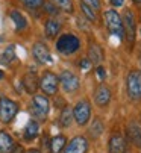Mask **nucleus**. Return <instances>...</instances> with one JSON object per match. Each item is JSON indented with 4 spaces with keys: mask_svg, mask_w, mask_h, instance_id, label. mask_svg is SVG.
<instances>
[{
    "mask_svg": "<svg viewBox=\"0 0 141 153\" xmlns=\"http://www.w3.org/2000/svg\"><path fill=\"white\" fill-rule=\"evenodd\" d=\"M79 46H81V42H79L78 36H75L73 33H64L56 41V49L62 55H72V53H75L79 49Z\"/></svg>",
    "mask_w": 141,
    "mask_h": 153,
    "instance_id": "nucleus-1",
    "label": "nucleus"
},
{
    "mask_svg": "<svg viewBox=\"0 0 141 153\" xmlns=\"http://www.w3.org/2000/svg\"><path fill=\"white\" fill-rule=\"evenodd\" d=\"M105 23L108 30L117 36V38H123L125 30H123V23H122V17L117 14V11H106L105 12Z\"/></svg>",
    "mask_w": 141,
    "mask_h": 153,
    "instance_id": "nucleus-2",
    "label": "nucleus"
},
{
    "mask_svg": "<svg viewBox=\"0 0 141 153\" xmlns=\"http://www.w3.org/2000/svg\"><path fill=\"white\" fill-rule=\"evenodd\" d=\"M126 86H128V94L132 100H140L141 99V71L134 70L128 74L126 79Z\"/></svg>",
    "mask_w": 141,
    "mask_h": 153,
    "instance_id": "nucleus-3",
    "label": "nucleus"
},
{
    "mask_svg": "<svg viewBox=\"0 0 141 153\" xmlns=\"http://www.w3.org/2000/svg\"><path fill=\"white\" fill-rule=\"evenodd\" d=\"M18 112V105L8 97L0 99V120L3 123H9Z\"/></svg>",
    "mask_w": 141,
    "mask_h": 153,
    "instance_id": "nucleus-4",
    "label": "nucleus"
},
{
    "mask_svg": "<svg viewBox=\"0 0 141 153\" xmlns=\"http://www.w3.org/2000/svg\"><path fill=\"white\" fill-rule=\"evenodd\" d=\"M73 117H75L76 123L81 126L88 123V120L91 117V106H90L88 100H81L76 103V106L73 109Z\"/></svg>",
    "mask_w": 141,
    "mask_h": 153,
    "instance_id": "nucleus-5",
    "label": "nucleus"
},
{
    "mask_svg": "<svg viewBox=\"0 0 141 153\" xmlns=\"http://www.w3.org/2000/svg\"><path fill=\"white\" fill-rule=\"evenodd\" d=\"M58 85H59V79L56 77V74L46 71L40 80V86L41 90L47 94V96H55L58 91Z\"/></svg>",
    "mask_w": 141,
    "mask_h": 153,
    "instance_id": "nucleus-6",
    "label": "nucleus"
},
{
    "mask_svg": "<svg viewBox=\"0 0 141 153\" xmlns=\"http://www.w3.org/2000/svg\"><path fill=\"white\" fill-rule=\"evenodd\" d=\"M123 30L126 33V38H128V42L132 46L134 41H135V18H134V14L132 11H125V15H123Z\"/></svg>",
    "mask_w": 141,
    "mask_h": 153,
    "instance_id": "nucleus-7",
    "label": "nucleus"
},
{
    "mask_svg": "<svg viewBox=\"0 0 141 153\" xmlns=\"http://www.w3.org/2000/svg\"><path fill=\"white\" fill-rule=\"evenodd\" d=\"M58 79H59V83L62 85L64 91H67V93L76 91V90L79 88V85H81V83H79V79H78L73 73H70V71H62Z\"/></svg>",
    "mask_w": 141,
    "mask_h": 153,
    "instance_id": "nucleus-8",
    "label": "nucleus"
},
{
    "mask_svg": "<svg viewBox=\"0 0 141 153\" xmlns=\"http://www.w3.org/2000/svg\"><path fill=\"white\" fill-rule=\"evenodd\" d=\"M50 109V103L44 96H35L34 97V103H32V112L38 117V118H44L49 114Z\"/></svg>",
    "mask_w": 141,
    "mask_h": 153,
    "instance_id": "nucleus-9",
    "label": "nucleus"
},
{
    "mask_svg": "<svg viewBox=\"0 0 141 153\" xmlns=\"http://www.w3.org/2000/svg\"><path fill=\"white\" fill-rule=\"evenodd\" d=\"M88 141L84 137H75L65 147V153H87Z\"/></svg>",
    "mask_w": 141,
    "mask_h": 153,
    "instance_id": "nucleus-10",
    "label": "nucleus"
},
{
    "mask_svg": "<svg viewBox=\"0 0 141 153\" xmlns=\"http://www.w3.org/2000/svg\"><path fill=\"white\" fill-rule=\"evenodd\" d=\"M32 53H34V58L40 62V64H47V62H52V56H50V52L49 49L46 47V44L43 42H37L32 49Z\"/></svg>",
    "mask_w": 141,
    "mask_h": 153,
    "instance_id": "nucleus-11",
    "label": "nucleus"
},
{
    "mask_svg": "<svg viewBox=\"0 0 141 153\" xmlns=\"http://www.w3.org/2000/svg\"><path fill=\"white\" fill-rule=\"evenodd\" d=\"M109 153H126V141L122 135H112L109 140Z\"/></svg>",
    "mask_w": 141,
    "mask_h": 153,
    "instance_id": "nucleus-12",
    "label": "nucleus"
},
{
    "mask_svg": "<svg viewBox=\"0 0 141 153\" xmlns=\"http://www.w3.org/2000/svg\"><path fill=\"white\" fill-rule=\"evenodd\" d=\"M96 103L99 105V106H106L108 103H109V100H111V91H109V88L108 86H105V85H100L99 88L96 90Z\"/></svg>",
    "mask_w": 141,
    "mask_h": 153,
    "instance_id": "nucleus-13",
    "label": "nucleus"
},
{
    "mask_svg": "<svg viewBox=\"0 0 141 153\" xmlns=\"http://www.w3.org/2000/svg\"><path fill=\"white\" fill-rule=\"evenodd\" d=\"M14 149H15L14 140L11 138L9 134L2 130V132H0V153H11Z\"/></svg>",
    "mask_w": 141,
    "mask_h": 153,
    "instance_id": "nucleus-14",
    "label": "nucleus"
},
{
    "mask_svg": "<svg viewBox=\"0 0 141 153\" xmlns=\"http://www.w3.org/2000/svg\"><path fill=\"white\" fill-rule=\"evenodd\" d=\"M88 61H90V64H100L103 61V50L99 44H90Z\"/></svg>",
    "mask_w": 141,
    "mask_h": 153,
    "instance_id": "nucleus-15",
    "label": "nucleus"
},
{
    "mask_svg": "<svg viewBox=\"0 0 141 153\" xmlns=\"http://www.w3.org/2000/svg\"><path fill=\"white\" fill-rule=\"evenodd\" d=\"M128 135H129V140L135 146H141V126L140 124L131 123L128 127Z\"/></svg>",
    "mask_w": 141,
    "mask_h": 153,
    "instance_id": "nucleus-16",
    "label": "nucleus"
},
{
    "mask_svg": "<svg viewBox=\"0 0 141 153\" xmlns=\"http://www.w3.org/2000/svg\"><path fill=\"white\" fill-rule=\"evenodd\" d=\"M23 85H25L26 91L32 94V93L37 91V88L40 86V80L37 79L35 73H28V74L25 76V79H23Z\"/></svg>",
    "mask_w": 141,
    "mask_h": 153,
    "instance_id": "nucleus-17",
    "label": "nucleus"
},
{
    "mask_svg": "<svg viewBox=\"0 0 141 153\" xmlns=\"http://www.w3.org/2000/svg\"><path fill=\"white\" fill-rule=\"evenodd\" d=\"M103 130H105V127H103L102 120H100V118H94V120H93V124H91L90 129H88V134H90V137H91L93 140H97V138L103 134Z\"/></svg>",
    "mask_w": 141,
    "mask_h": 153,
    "instance_id": "nucleus-18",
    "label": "nucleus"
},
{
    "mask_svg": "<svg viewBox=\"0 0 141 153\" xmlns=\"http://www.w3.org/2000/svg\"><path fill=\"white\" fill-rule=\"evenodd\" d=\"M38 130H40L38 123H37L35 120H31V121L26 124V127H25V134H23V137H25L26 141H32L34 138H37Z\"/></svg>",
    "mask_w": 141,
    "mask_h": 153,
    "instance_id": "nucleus-19",
    "label": "nucleus"
},
{
    "mask_svg": "<svg viewBox=\"0 0 141 153\" xmlns=\"http://www.w3.org/2000/svg\"><path fill=\"white\" fill-rule=\"evenodd\" d=\"M12 59H15V47L14 46H8L3 53L0 55V64L2 65H9L12 62Z\"/></svg>",
    "mask_w": 141,
    "mask_h": 153,
    "instance_id": "nucleus-20",
    "label": "nucleus"
},
{
    "mask_svg": "<svg viewBox=\"0 0 141 153\" xmlns=\"http://www.w3.org/2000/svg\"><path fill=\"white\" fill-rule=\"evenodd\" d=\"M59 29H61V23L58 20H49L46 23V35L49 36V38H53L55 35H58V32H59Z\"/></svg>",
    "mask_w": 141,
    "mask_h": 153,
    "instance_id": "nucleus-21",
    "label": "nucleus"
},
{
    "mask_svg": "<svg viewBox=\"0 0 141 153\" xmlns=\"http://www.w3.org/2000/svg\"><path fill=\"white\" fill-rule=\"evenodd\" d=\"M65 144H67L65 137H62V135L55 137V138L50 141V152H52V153H61L62 149L65 147Z\"/></svg>",
    "mask_w": 141,
    "mask_h": 153,
    "instance_id": "nucleus-22",
    "label": "nucleus"
},
{
    "mask_svg": "<svg viewBox=\"0 0 141 153\" xmlns=\"http://www.w3.org/2000/svg\"><path fill=\"white\" fill-rule=\"evenodd\" d=\"M11 18H12L14 23H15V29H17V30H23V29L28 26L26 18L23 17L18 11H12V12H11Z\"/></svg>",
    "mask_w": 141,
    "mask_h": 153,
    "instance_id": "nucleus-23",
    "label": "nucleus"
},
{
    "mask_svg": "<svg viewBox=\"0 0 141 153\" xmlns=\"http://www.w3.org/2000/svg\"><path fill=\"white\" fill-rule=\"evenodd\" d=\"M72 117H73V111L70 109L68 106H65L61 112V117H59V123L62 127H68L72 124Z\"/></svg>",
    "mask_w": 141,
    "mask_h": 153,
    "instance_id": "nucleus-24",
    "label": "nucleus"
},
{
    "mask_svg": "<svg viewBox=\"0 0 141 153\" xmlns=\"http://www.w3.org/2000/svg\"><path fill=\"white\" fill-rule=\"evenodd\" d=\"M53 5L65 12H73V2L72 0H52Z\"/></svg>",
    "mask_w": 141,
    "mask_h": 153,
    "instance_id": "nucleus-25",
    "label": "nucleus"
},
{
    "mask_svg": "<svg viewBox=\"0 0 141 153\" xmlns=\"http://www.w3.org/2000/svg\"><path fill=\"white\" fill-rule=\"evenodd\" d=\"M81 8H82V12H84V15L90 20V21H96V12H94L90 6H87V5H81Z\"/></svg>",
    "mask_w": 141,
    "mask_h": 153,
    "instance_id": "nucleus-26",
    "label": "nucleus"
},
{
    "mask_svg": "<svg viewBox=\"0 0 141 153\" xmlns=\"http://www.w3.org/2000/svg\"><path fill=\"white\" fill-rule=\"evenodd\" d=\"M23 5H25L26 8H31V9H37L40 6H43V0H21Z\"/></svg>",
    "mask_w": 141,
    "mask_h": 153,
    "instance_id": "nucleus-27",
    "label": "nucleus"
},
{
    "mask_svg": "<svg viewBox=\"0 0 141 153\" xmlns=\"http://www.w3.org/2000/svg\"><path fill=\"white\" fill-rule=\"evenodd\" d=\"M82 3L90 6L91 9H99L100 8V2H99V0H82Z\"/></svg>",
    "mask_w": 141,
    "mask_h": 153,
    "instance_id": "nucleus-28",
    "label": "nucleus"
},
{
    "mask_svg": "<svg viewBox=\"0 0 141 153\" xmlns=\"http://www.w3.org/2000/svg\"><path fill=\"white\" fill-rule=\"evenodd\" d=\"M46 6V9H47V12L49 14H58V8L56 6H53V5H50V3H47V5H44Z\"/></svg>",
    "mask_w": 141,
    "mask_h": 153,
    "instance_id": "nucleus-29",
    "label": "nucleus"
},
{
    "mask_svg": "<svg viewBox=\"0 0 141 153\" xmlns=\"http://www.w3.org/2000/svg\"><path fill=\"white\" fill-rule=\"evenodd\" d=\"M97 76H99L100 79H105V76H106V73H105V68L99 67V68H97Z\"/></svg>",
    "mask_w": 141,
    "mask_h": 153,
    "instance_id": "nucleus-30",
    "label": "nucleus"
},
{
    "mask_svg": "<svg viewBox=\"0 0 141 153\" xmlns=\"http://www.w3.org/2000/svg\"><path fill=\"white\" fill-rule=\"evenodd\" d=\"M123 2H125V0H111L112 6H117V8H120V6L123 5Z\"/></svg>",
    "mask_w": 141,
    "mask_h": 153,
    "instance_id": "nucleus-31",
    "label": "nucleus"
},
{
    "mask_svg": "<svg viewBox=\"0 0 141 153\" xmlns=\"http://www.w3.org/2000/svg\"><path fill=\"white\" fill-rule=\"evenodd\" d=\"M81 67H82V70H87V68L90 67V61H88V59H84V61L81 62Z\"/></svg>",
    "mask_w": 141,
    "mask_h": 153,
    "instance_id": "nucleus-32",
    "label": "nucleus"
},
{
    "mask_svg": "<svg viewBox=\"0 0 141 153\" xmlns=\"http://www.w3.org/2000/svg\"><path fill=\"white\" fill-rule=\"evenodd\" d=\"M25 153H41V152L37 150V149H31V150H28V152H25Z\"/></svg>",
    "mask_w": 141,
    "mask_h": 153,
    "instance_id": "nucleus-33",
    "label": "nucleus"
},
{
    "mask_svg": "<svg viewBox=\"0 0 141 153\" xmlns=\"http://www.w3.org/2000/svg\"><path fill=\"white\" fill-rule=\"evenodd\" d=\"M14 153H21V147H17V149H15V152H14Z\"/></svg>",
    "mask_w": 141,
    "mask_h": 153,
    "instance_id": "nucleus-34",
    "label": "nucleus"
},
{
    "mask_svg": "<svg viewBox=\"0 0 141 153\" xmlns=\"http://www.w3.org/2000/svg\"><path fill=\"white\" fill-rule=\"evenodd\" d=\"M134 2H135V3H138V5H140V3H141V0H134Z\"/></svg>",
    "mask_w": 141,
    "mask_h": 153,
    "instance_id": "nucleus-35",
    "label": "nucleus"
},
{
    "mask_svg": "<svg viewBox=\"0 0 141 153\" xmlns=\"http://www.w3.org/2000/svg\"><path fill=\"white\" fill-rule=\"evenodd\" d=\"M0 79H3V73L2 71H0Z\"/></svg>",
    "mask_w": 141,
    "mask_h": 153,
    "instance_id": "nucleus-36",
    "label": "nucleus"
}]
</instances>
